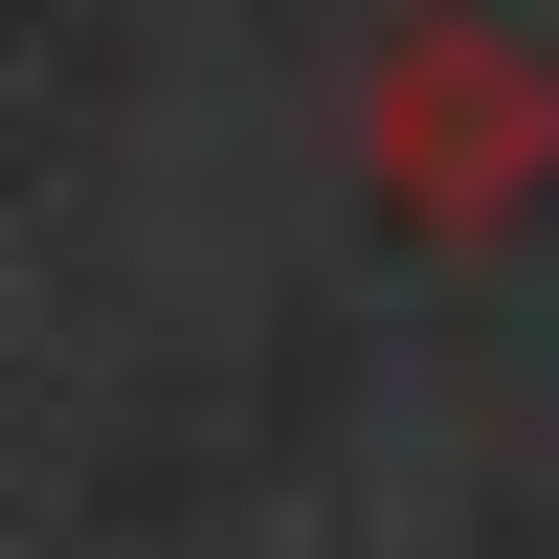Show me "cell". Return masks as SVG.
<instances>
[{
	"label": "cell",
	"instance_id": "6da1fadb",
	"mask_svg": "<svg viewBox=\"0 0 559 559\" xmlns=\"http://www.w3.org/2000/svg\"><path fill=\"white\" fill-rule=\"evenodd\" d=\"M358 179H381L403 247H492V224L559 179V68L471 0H403L381 68H358Z\"/></svg>",
	"mask_w": 559,
	"mask_h": 559
}]
</instances>
